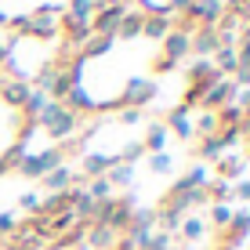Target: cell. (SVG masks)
<instances>
[{
  "instance_id": "6da1fadb",
  "label": "cell",
  "mask_w": 250,
  "mask_h": 250,
  "mask_svg": "<svg viewBox=\"0 0 250 250\" xmlns=\"http://www.w3.org/2000/svg\"><path fill=\"white\" fill-rule=\"evenodd\" d=\"M25 131H29V113L7 94H0V167H7V160H15V152L25 142Z\"/></svg>"
}]
</instances>
